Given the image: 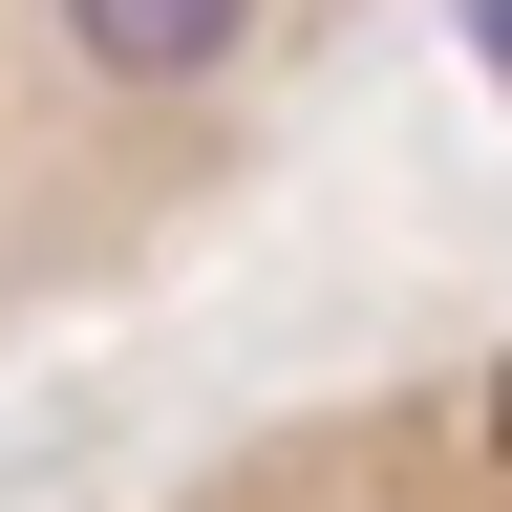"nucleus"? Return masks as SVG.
Returning a JSON list of instances; mask_svg holds the SVG:
<instances>
[{"label":"nucleus","mask_w":512,"mask_h":512,"mask_svg":"<svg viewBox=\"0 0 512 512\" xmlns=\"http://www.w3.org/2000/svg\"><path fill=\"white\" fill-rule=\"evenodd\" d=\"M64 43L107 64V86H214V64L256 43V0H43Z\"/></svg>","instance_id":"f257e3e1"}]
</instances>
